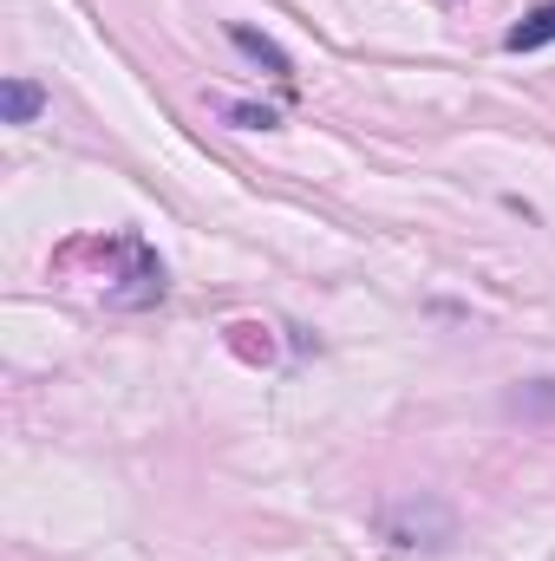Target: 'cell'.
Segmentation results:
<instances>
[{"label": "cell", "instance_id": "6da1fadb", "mask_svg": "<svg viewBox=\"0 0 555 561\" xmlns=\"http://www.w3.org/2000/svg\"><path fill=\"white\" fill-rule=\"evenodd\" d=\"M380 529H386V542H399V549H444V542H451V510H444L438 496H406V503H386Z\"/></svg>", "mask_w": 555, "mask_h": 561}, {"label": "cell", "instance_id": "7a4b0ae2", "mask_svg": "<svg viewBox=\"0 0 555 561\" xmlns=\"http://www.w3.org/2000/svg\"><path fill=\"white\" fill-rule=\"evenodd\" d=\"M550 39H555V0H543L530 20H517V26L503 33V46H510V53H536V46H550Z\"/></svg>", "mask_w": 555, "mask_h": 561}, {"label": "cell", "instance_id": "3957f363", "mask_svg": "<svg viewBox=\"0 0 555 561\" xmlns=\"http://www.w3.org/2000/svg\"><path fill=\"white\" fill-rule=\"evenodd\" d=\"M0 99H7V125H33V118L46 112V92H39L33 79H7Z\"/></svg>", "mask_w": 555, "mask_h": 561}, {"label": "cell", "instance_id": "277c9868", "mask_svg": "<svg viewBox=\"0 0 555 561\" xmlns=\"http://www.w3.org/2000/svg\"><path fill=\"white\" fill-rule=\"evenodd\" d=\"M229 39H236V46H242V53H249V59H256V66H269V72H281V79H287V72H294V66H287V53H281L275 39H262V33H256V26H229Z\"/></svg>", "mask_w": 555, "mask_h": 561}, {"label": "cell", "instance_id": "5b68a950", "mask_svg": "<svg viewBox=\"0 0 555 561\" xmlns=\"http://www.w3.org/2000/svg\"><path fill=\"white\" fill-rule=\"evenodd\" d=\"M229 346H236L242 359H269V353H275L269 327H249V320H242V327H229Z\"/></svg>", "mask_w": 555, "mask_h": 561}, {"label": "cell", "instance_id": "8992f818", "mask_svg": "<svg viewBox=\"0 0 555 561\" xmlns=\"http://www.w3.org/2000/svg\"><path fill=\"white\" fill-rule=\"evenodd\" d=\"M223 112H229L236 125H249V131H269V125H275V112H256V105H223Z\"/></svg>", "mask_w": 555, "mask_h": 561}]
</instances>
